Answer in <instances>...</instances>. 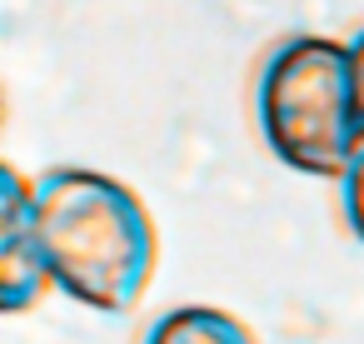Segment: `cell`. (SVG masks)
<instances>
[{
    "label": "cell",
    "mask_w": 364,
    "mask_h": 344,
    "mask_svg": "<svg viewBox=\"0 0 364 344\" xmlns=\"http://www.w3.org/2000/svg\"><path fill=\"white\" fill-rule=\"evenodd\" d=\"M349 75H354V110H359V130H364V26L349 36Z\"/></svg>",
    "instance_id": "8992f818"
},
{
    "label": "cell",
    "mask_w": 364,
    "mask_h": 344,
    "mask_svg": "<svg viewBox=\"0 0 364 344\" xmlns=\"http://www.w3.org/2000/svg\"><path fill=\"white\" fill-rule=\"evenodd\" d=\"M339 215H344V230L364 244V150H359L354 165L339 175Z\"/></svg>",
    "instance_id": "5b68a950"
},
{
    "label": "cell",
    "mask_w": 364,
    "mask_h": 344,
    "mask_svg": "<svg viewBox=\"0 0 364 344\" xmlns=\"http://www.w3.org/2000/svg\"><path fill=\"white\" fill-rule=\"evenodd\" d=\"M36 230L55 289L95 314H130L160 269L145 200L105 170L55 165L36 175Z\"/></svg>",
    "instance_id": "6da1fadb"
},
{
    "label": "cell",
    "mask_w": 364,
    "mask_h": 344,
    "mask_svg": "<svg viewBox=\"0 0 364 344\" xmlns=\"http://www.w3.org/2000/svg\"><path fill=\"white\" fill-rule=\"evenodd\" d=\"M255 130L264 150L309 180H339L364 150L349 41L329 36H284L264 50L255 70Z\"/></svg>",
    "instance_id": "7a4b0ae2"
},
{
    "label": "cell",
    "mask_w": 364,
    "mask_h": 344,
    "mask_svg": "<svg viewBox=\"0 0 364 344\" xmlns=\"http://www.w3.org/2000/svg\"><path fill=\"white\" fill-rule=\"evenodd\" d=\"M140 344H259L255 329L220 304H175L145 324Z\"/></svg>",
    "instance_id": "277c9868"
},
{
    "label": "cell",
    "mask_w": 364,
    "mask_h": 344,
    "mask_svg": "<svg viewBox=\"0 0 364 344\" xmlns=\"http://www.w3.org/2000/svg\"><path fill=\"white\" fill-rule=\"evenodd\" d=\"M50 289L55 279L36 230V180L6 165V175H0V294L6 299L0 304H6V314H26Z\"/></svg>",
    "instance_id": "3957f363"
}]
</instances>
